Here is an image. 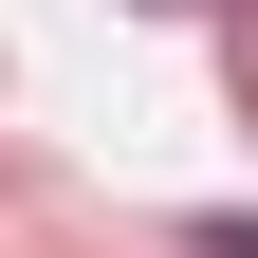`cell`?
I'll list each match as a JSON object with an SVG mask.
<instances>
[{
    "mask_svg": "<svg viewBox=\"0 0 258 258\" xmlns=\"http://www.w3.org/2000/svg\"><path fill=\"white\" fill-rule=\"evenodd\" d=\"M184 258H258V221H184Z\"/></svg>",
    "mask_w": 258,
    "mask_h": 258,
    "instance_id": "cell-1",
    "label": "cell"
}]
</instances>
